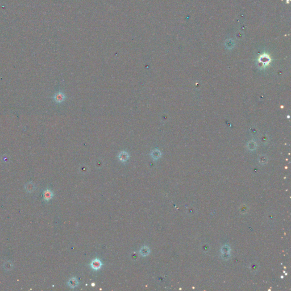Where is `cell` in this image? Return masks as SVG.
Wrapping results in <instances>:
<instances>
[{
	"label": "cell",
	"instance_id": "6da1fadb",
	"mask_svg": "<svg viewBox=\"0 0 291 291\" xmlns=\"http://www.w3.org/2000/svg\"><path fill=\"white\" fill-rule=\"evenodd\" d=\"M102 265V263L99 259H93L92 261V262L90 264V266L92 269L95 271L100 270Z\"/></svg>",
	"mask_w": 291,
	"mask_h": 291
},
{
	"label": "cell",
	"instance_id": "7a4b0ae2",
	"mask_svg": "<svg viewBox=\"0 0 291 291\" xmlns=\"http://www.w3.org/2000/svg\"><path fill=\"white\" fill-rule=\"evenodd\" d=\"M118 158L119 160V161L122 163H125L129 159V155L128 152L125 151H123L119 153L118 155Z\"/></svg>",
	"mask_w": 291,
	"mask_h": 291
},
{
	"label": "cell",
	"instance_id": "3957f363",
	"mask_svg": "<svg viewBox=\"0 0 291 291\" xmlns=\"http://www.w3.org/2000/svg\"><path fill=\"white\" fill-rule=\"evenodd\" d=\"M43 199L45 201H48L51 200L52 198L53 197L54 193L50 189H46L43 192Z\"/></svg>",
	"mask_w": 291,
	"mask_h": 291
},
{
	"label": "cell",
	"instance_id": "277c9868",
	"mask_svg": "<svg viewBox=\"0 0 291 291\" xmlns=\"http://www.w3.org/2000/svg\"><path fill=\"white\" fill-rule=\"evenodd\" d=\"M54 99V100L56 101V102L61 103L62 102H63V101L65 100V95L63 93L59 92V93H57L55 94Z\"/></svg>",
	"mask_w": 291,
	"mask_h": 291
},
{
	"label": "cell",
	"instance_id": "5b68a950",
	"mask_svg": "<svg viewBox=\"0 0 291 291\" xmlns=\"http://www.w3.org/2000/svg\"><path fill=\"white\" fill-rule=\"evenodd\" d=\"M68 286H69L71 288H74L75 287H77L78 285V282L77 280L76 277H71V279H69L67 282Z\"/></svg>",
	"mask_w": 291,
	"mask_h": 291
},
{
	"label": "cell",
	"instance_id": "8992f818",
	"mask_svg": "<svg viewBox=\"0 0 291 291\" xmlns=\"http://www.w3.org/2000/svg\"><path fill=\"white\" fill-rule=\"evenodd\" d=\"M139 253L142 256H146L149 255L150 253V248L147 246H143L139 250Z\"/></svg>",
	"mask_w": 291,
	"mask_h": 291
},
{
	"label": "cell",
	"instance_id": "52a82bcc",
	"mask_svg": "<svg viewBox=\"0 0 291 291\" xmlns=\"http://www.w3.org/2000/svg\"><path fill=\"white\" fill-rule=\"evenodd\" d=\"M35 187L34 184L31 182H28L25 185V189L26 191L28 193H31L33 192L35 190Z\"/></svg>",
	"mask_w": 291,
	"mask_h": 291
},
{
	"label": "cell",
	"instance_id": "ba28073f",
	"mask_svg": "<svg viewBox=\"0 0 291 291\" xmlns=\"http://www.w3.org/2000/svg\"><path fill=\"white\" fill-rule=\"evenodd\" d=\"M151 156L153 159L157 160L160 158V156H161V152H160L158 150H156V149L153 150L152 151V152L151 153Z\"/></svg>",
	"mask_w": 291,
	"mask_h": 291
},
{
	"label": "cell",
	"instance_id": "9c48e42d",
	"mask_svg": "<svg viewBox=\"0 0 291 291\" xmlns=\"http://www.w3.org/2000/svg\"><path fill=\"white\" fill-rule=\"evenodd\" d=\"M13 267V263L11 262V261H8L7 262H6L5 263H4V269L6 270H7V271L11 270H12Z\"/></svg>",
	"mask_w": 291,
	"mask_h": 291
}]
</instances>
